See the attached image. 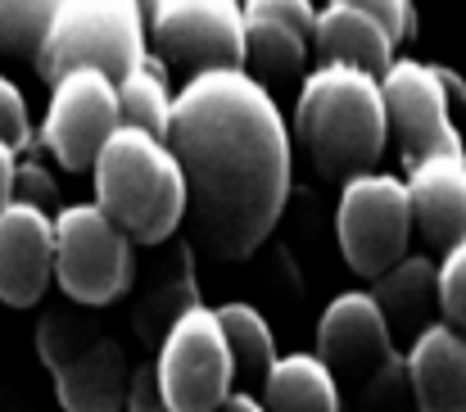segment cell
I'll return each mask as SVG.
<instances>
[{"mask_svg":"<svg viewBox=\"0 0 466 412\" xmlns=\"http://www.w3.org/2000/svg\"><path fill=\"white\" fill-rule=\"evenodd\" d=\"M132 326L137 335L158 349V340L167 335V326L199 304V285H195V250L190 241H158L150 263L141 268V281L132 276Z\"/></svg>","mask_w":466,"mask_h":412,"instance_id":"cell-12","label":"cell"},{"mask_svg":"<svg viewBox=\"0 0 466 412\" xmlns=\"http://www.w3.org/2000/svg\"><path fill=\"white\" fill-rule=\"evenodd\" d=\"M137 5H141V14H146V23H150V14H155L158 0H137Z\"/></svg>","mask_w":466,"mask_h":412,"instance_id":"cell-36","label":"cell"},{"mask_svg":"<svg viewBox=\"0 0 466 412\" xmlns=\"http://www.w3.org/2000/svg\"><path fill=\"white\" fill-rule=\"evenodd\" d=\"M155 381L158 395L172 412H213L227 395H231V354L218 326V313L195 304L186 308L167 335L158 340L155 358Z\"/></svg>","mask_w":466,"mask_h":412,"instance_id":"cell-5","label":"cell"},{"mask_svg":"<svg viewBox=\"0 0 466 412\" xmlns=\"http://www.w3.org/2000/svg\"><path fill=\"white\" fill-rule=\"evenodd\" d=\"M380 105H385V128L399 137V149L412 163L431 154H458L462 140L449 118V100L421 59H394L380 77Z\"/></svg>","mask_w":466,"mask_h":412,"instance_id":"cell-9","label":"cell"},{"mask_svg":"<svg viewBox=\"0 0 466 412\" xmlns=\"http://www.w3.org/2000/svg\"><path fill=\"white\" fill-rule=\"evenodd\" d=\"M304 59H309V41H299L295 32L272 23H245V64L263 91L295 82L304 73Z\"/></svg>","mask_w":466,"mask_h":412,"instance_id":"cell-22","label":"cell"},{"mask_svg":"<svg viewBox=\"0 0 466 412\" xmlns=\"http://www.w3.org/2000/svg\"><path fill=\"white\" fill-rule=\"evenodd\" d=\"M408 218L426 236V245L449 250L466 236V154H431L412 163L408 181Z\"/></svg>","mask_w":466,"mask_h":412,"instance_id":"cell-14","label":"cell"},{"mask_svg":"<svg viewBox=\"0 0 466 412\" xmlns=\"http://www.w3.org/2000/svg\"><path fill=\"white\" fill-rule=\"evenodd\" d=\"M55 9H59V0H0V50L32 55L41 46Z\"/></svg>","mask_w":466,"mask_h":412,"instance_id":"cell-24","label":"cell"},{"mask_svg":"<svg viewBox=\"0 0 466 412\" xmlns=\"http://www.w3.org/2000/svg\"><path fill=\"white\" fill-rule=\"evenodd\" d=\"M167 149L186 181L190 241L213 259L254 254L290 195L286 118L245 68L195 73L172 96Z\"/></svg>","mask_w":466,"mask_h":412,"instance_id":"cell-1","label":"cell"},{"mask_svg":"<svg viewBox=\"0 0 466 412\" xmlns=\"http://www.w3.org/2000/svg\"><path fill=\"white\" fill-rule=\"evenodd\" d=\"M132 363L114 335H100L86 354L55 367V395L64 412H123Z\"/></svg>","mask_w":466,"mask_h":412,"instance_id":"cell-17","label":"cell"},{"mask_svg":"<svg viewBox=\"0 0 466 412\" xmlns=\"http://www.w3.org/2000/svg\"><path fill=\"white\" fill-rule=\"evenodd\" d=\"M146 32L155 36L158 59L190 77L245 64L240 0H158Z\"/></svg>","mask_w":466,"mask_h":412,"instance_id":"cell-8","label":"cell"},{"mask_svg":"<svg viewBox=\"0 0 466 412\" xmlns=\"http://www.w3.org/2000/svg\"><path fill=\"white\" fill-rule=\"evenodd\" d=\"M263 412H339V386L312 354H286L258 386Z\"/></svg>","mask_w":466,"mask_h":412,"instance_id":"cell-19","label":"cell"},{"mask_svg":"<svg viewBox=\"0 0 466 412\" xmlns=\"http://www.w3.org/2000/svg\"><path fill=\"white\" fill-rule=\"evenodd\" d=\"M312 46H317L321 64H349V68H362L371 77H380L394 64V36L371 14H362L353 5H339V0H330L317 14Z\"/></svg>","mask_w":466,"mask_h":412,"instance_id":"cell-18","label":"cell"},{"mask_svg":"<svg viewBox=\"0 0 466 412\" xmlns=\"http://www.w3.org/2000/svg\"><path fill=\"white\" fill-rule=\"evenodd\" d=\"M435 281H440V313H444V322L466 335V236L444 250V263L435 268Z\"/></svg>","mask_w":466,"mask_h":412,"instance_id":"cell-26","label":"cell"},{"mask_svg":"<svg viewBox=\"0 0 466 412\" xmlns=\"http://www.w3.org/2000/svg\"><path fill=\"white\" fill-rule=\"evenodd\" d=\"M123 408H127V412H172L167 404H163V395H158V381H155V367H150V363L132 372Z\"/></svg>","mask_w":466,"mask_h":412,"instance_id":"cell-31","label":"cell"},{"mask_svg":"<svg viewBox=\"0 0 466 412\" xmlns=\"http://www.w3.org/2000/svg\"><path fill=\"white\" fill-rule=\"evenodd\" d=\"M100 335H105V326H100L86 308H50V313L36 322V354H41V363L55 372V367L73 363L77 354H86Z\"/></svg>","mask_w":466,"mask_h":412,"instance_id":"cell-23","label":"cell"},{"mask_svg":"<svg viewBox=\"0 0 466 412\" xmlns=\"http://www.w3.org/2000/svg\"><path fill=\"white\" fill-rule=\"evenodd\" d=\"M358 386H362L358 412H408V408H412V386H408L403 354L385 358V363H380L371 376H362Z\"/></svg>","mask_w":466,"mask_h":412,"instance_id":"cell-25","label":"cell"},{"mask_svg":"<svg viewBox=\"0 0 466 412\" xmlns=\"http://www.w3.org/2000/svg\"><path fill=\"white\" fill-rule=\"evenodd\" d=\"M50 222H55V276L77 304H109L127 294L137 276L132 236L100 204H73Z\"/></svg>","mask_w":466,"mask_h":412,"instance_id":"cell-6","label":"cell"},{"mask_svg":"<svg viewBox=\"0 0 466 412\" xmlns=\"http://www.w3.org/2000/svg\"><path fill=\"white\" fill-rule=\"evenodd\" d=\"M412 404L421 412H466V335L449 322L426 326L403 349Z\"/></svg>","mask_w":466,"mask_h":412,"instance_id":"cell-15","label":"cell"},{"mask_svg":"<svg viewBox=\"0 0 466 412\" xmlns=\"http://www.w3.org/2000/svg\"><path fill=\"white\" fill-rule=\"evenodd\" d=\"M371 299H376V308L385 317L390 345L394 349H408L426 326H435V313H440L435 263L421 259V254H403L399 263H390L385 273L376 276Z\"/></svg>","mask_w":466,"mask_h":412,"instance_id":"cell-16","label":"cell"},{"mask_svg":"<svg viewBox=\"0 0 466 412\" xmlns=\"http://www.w3.org/2000/svg\"><path fill=\"white\" fill-rule=\"evenodd\" d=\"M0 412H36V404H32L23 390H9V386H5V390H0Z\"/></svg>","mask_w":466,"mask_h":412,"instance_id":"cell-35","label":"cell"},{"mask_svg":"<svg viewBox=\"0 0 466 412\" xmlns=\"http://www.w3.org/2000/svg\"><path fill=\"white\" fill-rule=\"evenodd\" d=\"M50 109L41 140L64 168H91L100 145L118 132V91L100 68H73L59 82H50Z\"/></svg>","mask_w":466,"mask_h":412,"instance_id":"cell-10","label":"cell"},{"mask_svg":"<svg viewBox=\"0 0 466 412\" xmlns=\"http://www.w3.org/2000/svg\"><path fill=\"white\" fill-rule=\"evenodd\" d=\"M335 232H339V250L353 273L380 276L390 263H399L408 254V236H412L403 181L385 177V172L349 177L339 209H335Z\"/></svg>","mask_w":466,"mask_h":412,"instance_id":"cell-7","label":"cell"},{"mask_svg":"<svg viewBox=\"0 0 466 412\" xmlns=\"http://www.w3.org/2000/svg\"><path fill=\"white\" fill-rule=\"evenodd\" d=\"M394 354L399 349L390 345L385 317H380L371 294H339L326 304V313L317 322V354L312 358L335 376V386L339 381L358 386Z\"/></svg>","mask_w":466,"mask_h":412,"instance_id":"cell-11","label":"cell"},{"mask_svg":"<svg viewBox=\"0 0 466 412\" xmlns=\"http://www.w3.org/2000/svg\"><path fill=\"white\" fill-rule=\"evenodd\" d=\"M14 159H18V154H14V149H9V145L0 140V209L9 204V181H14Z\"/></svg>","mask_w":466,"mask_h":412,"instance_id":"cell-34","label":"cell"},{"mask_svg":"<svg viewBox=\"0 0 466 412\" xmlns=\"http://www.w3.org/2000/svg\"><path fill=\"white\" fill-rule=\"evenodd\" d=\"M213 412H263V404H258V395H249V390H231Z\"/></svg>","mask_w":466,"mask_h":412,"instance_id":"cell-33","label":"cell"},{"mask_svg":"<svg viewBox=\"0 0 466 412\" xmlns=\"http://www.w3.org/2000/svg\"><path fill=\"white\" fill-rule=\"evenodd\" d=\"M339 5H353V9L371 14L394 41H399V36H412V27H417V9H412V0H339Z\"/></svg>","mask_w":466,"mask_h":412,"instance_id":"cell-30","label":"cell"},{"mask_svg":"<svg viewBox=\"0 0 466 412\" xmlns=\"http://www.w3.org/2000/svg\"><path fill=\"white\" fill-rule=\"evenodd\" d=\"M55 276V222L32 204L0 209V299L23 308L46 294Z\"/></svg>","mask_w":466,"mask_h":412,"instance_id":"cell-13","label":"cell"},{"mask_svg":"<svg viewBox=\"0 0 466 412\" xmlns=\"http://www.w3.org/2000/svg\"><path fill=\"white\" fill-rule=\"evenodd\" d=\"M118 91V128H137L146 137H167L172 123V91H167V64L158 55H146L127 77L114 82Z\"/></svg>","mask_w":466,"mask_h":412,"instance_id":"cell-20","label":"cell"},{"mask_svg":"<svg viewBox=\"0 0 466 412\" xmlns=\"http://www.w3.org/2000/svg\"><path fill=\"white\" fill-rule=\"evenodd\" d=\"M91 163L96 204L132 236V245H158L177 232L186 218V181L167 140L118 128Z\"/></svg>","mask_w":466,"mask_h":412,"instance_id":"cell-3","label":"cell"},{"mask_svg":"<svg viewBox=\"0 0 466 412\" xmlns=\"http://www.w3.org/2000/svg\"><path fill=\"white\" fill-rule=\"evenodd\" d=\"M0 140L14 149V154H27L32 149V123H27V105L18 96L14 82L0 77Z\"/></svg>","mask_w":466,"mask_h":412,"instance_id":"cell-29","label":"cell"},{"mask_svg":"<svg viewBox=\"0 0 466 412\" xmlns=\"http://www.w3.org/2000/svg\"><path fill=\"white\" fill-rule=\"evenodd\" d=\"M240 14H245V23L286 27V32H295L299 41L312 46V23H317L312 0H240Z\"/></svg>","mask_w":466,"mask_h":412,"instance_id":"cell-27","label":"cell"},{"mask_svg":"<svg viewBox=\"0 0 466 412\" xmlns=\"http://www.w3.org/2000/svg\"><path fill=\"white\" fill-rule=\"evenodd\" d=\"M380 82L349 64H321L295 100V137L321 177H358L385 149Z\"/></svg>","mask_w":466,"mask_h":412,"instance_id":"cell-2","label":"cell"},{"mask_svg":"<svg viewBox=\"0 0 466 412\" xmlns=\"http://www.w3.org/2000/svg\"><path fill=\"white\" fill-rule=\"evenodd\" d=\"M213 313H218V326H222V340H227V354H231V376H240L245 390H258L263 376L277 363V345H272L268 317L258 308H249V304H222Z\"/></svg>","mask_w":466,"mask_h":412,"instance_id":"cell-21","label":"cell"},{"mask_svg":"<svg viewBox=\"0 0 466 412\" xmlns=\"http://www.w3.org/2000/svg\"><path fill=\"white\" fill-rule=\"evenodd\" d=\"M32 55L46 82H59L73 68H100L109 82H118L150 55L146 14L137 0H59Z\"/></svg>","mask_w":466,"mask_h":412,"instance_id":"cell-4","label":"cell"},{"mask_svg":"<svg viewBox=\"0 0 466 412\" xmlns=\"http://www.w3.org/2000/svg\"><path fill=\"white\" fill-rule=\"evenodd\" d=\"M431 73H435V82H440V91H444V100H449V109L453 105H462L466 109V82L449 68V64H431Z\"/></svg>","mask_w":466,"mask_h":412,"instance_id":"cell-32","label":"cell"},{"mask_svg":"<svg viewBox=\"0 0 466 412\" xmlns=\"http://www.w3.org/2000/svg\"><path fill=\"white\" fill-rule=\"evenodd\" d=\"M9 204H32L41 213L59 209V181L36 163V159H14V181H9Z\"/></svg>","mask_w":466,"mask_h":412,"instance_id":"cell-28","label":"cell"}]
</instances>
